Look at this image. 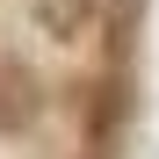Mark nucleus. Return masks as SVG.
I'll return each instance as SVG.
<instances>
[{"label": "nucleus", "instance_id": "nucleus-1", "mask_svg": "<svg viewBox=\"0 0 159 159\" xmlns=\"http://www.w3.org/2000/svg\"><path fill=\"white\" fill-rule=\"evenodd\" d=\"M43 22H51L58 36H72L80 22H87V0H43Z\"/></svg>", "mask_w": 159, "mask_h": 159}]
</instances>
